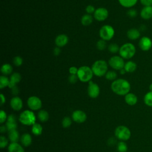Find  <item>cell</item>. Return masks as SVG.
<instances>
[{
    "label": "cell",
    "mask_w": 152,
    "mask_h": 152,
    "mask_svg": "<svg viewBox=\"0 0 152 152\" xmlns=\"http://www.w3.org/2000/svg\"><path fill=\"white\" fill-rule=\"evenodd\" d=\"M120 71H121V74H124L126 72V71H125V70L124 69V68L121 69Z\"/></svg>",
    "instance_id": "681fc988"
},
{
    "label": "cell",
    "mask_w": 152,
    "mask_h": 152,
    "mask_svg": "<svg viewBox=\"0 0 152 152\" xmlns=\"http://www.w3.org/2000/svg\"><path fill=\"white\" fill-rule=\"evenodd\" d=\"M127 37L130 40H136L140 36V33L136 28H131L127 31Z\"/></svg>",
    "instance_id": "44dd1931"
},
{
    "label": "cell",
    "mask_w": 152,
    "mask_h": 152,
    "mask_svg": "<svg viewBox=\"0 0 152 152\" xmlns=\"http://www.w3.org/2000/svg\"><path fill=\"white\" fill-rule=\"evenodd\" d=\"M115 34L114 28L109 25H104L102 26L99 31L100 37L102 40H109Z\"/></svg>",
    "instance_id": "8992f818"
},
{
    "label": "cell",
    "mask_w": 152,
    "mask_h": 152,
    "mask_svg": "<svg viewBox=\"0 0 152 152\" xmlns=\"http://www.w3.org/2000/svg\"><path fill=\"white\" fill-rule=\"evenodd\" d=\"M8 142V140L5 137L1 136V137H0V147L1 148L5 147L7 145Z\"/></svg>",
    "instance_id": "74e56055"
},
{
    "label": "cell",
    "mask_w": 152,
    "mask_h": 152,
    "mask_svg": "<svg viewBox=\"0 0 152 152\" xmlns=\"http://www.w3.org/2000/svg\"><path fill=\"white\" fill-rule=\"evenodd\" d=\"M1 72L5 75H10L12 72V67L9 64H5L1 66Z\"/></svg>",
    "instance_id": "484cf974"
},
{
    "label": "cell",
    "mask_w": 152,
    "mask_h": 152,
    "mask_svg": "<svg viewBox=\"0 0 152 152\" xmlns=\"http://www.w3.org/2000/svg\"><path fill=\"white\" fill-rule=\"evenodd\" d=\"M105 77L107 80H114L117 77V74L116 72L113 71H109L106 72L105 74Z\"/></svg>",
    "instance_id": "1f68e13d"
},
{
    "label": "cell",
    "mask_w": 152,
    "mask_h": 152,
    "mask_svg": "<svg viewBox=\"0 0 152 152\" xmlns=\"http://www.w3.org/2000/svg\"><path fill=\"white\" fill-rule=\"evenodd\" d=\"M39 119L41 122H46L49 119V113L45 110H41L37 114Z\"/></svg>",
    "instance_id": "83f0119b"
},
{
    "label": "cell",
    "mask_w": 152,
    "mask_h": 152,
    "mask_svg": "<svg viewBox=\"0 0 152 152\" xmlns=\"http://www.w3.org/2000/svg\"><path fill=\"white\" fill-rule=\"evenodd\" d=\"M109 50L112 53H116L119 50V46L116 43H112L109 46Z\"/></svg>",
    "instance_id": "e575fe53"
},
{
    "label": "cell",
    "mask_w": 152,
    "mask_h": 152,
    "mask_svg": "<svg viewBox=\"0 0 152 152\" xmlns=\"http://www.w3.org/2000/svg\"><path fill=\"white\" fill-rule=\"evenodd\" d=\"M109 65L116 70H121L124 68L125 62L121 56H113L109 60Z\"/></svg>",
    "instance_id": "ba28073f"
},
{
    "label": "cell",
    "mask_w": 152,
    "mask_h": 152,
    "mask_svg": "<svg viewBox=\"0 0 152 152\" xmlns=\"http://www.w3.org/2000/svg\"><path fill=\"white\" fill-rule=\"evenodd\" d=\"M78 68H77L75 66H71L69 69V72L70 74L77 75V72H78Z\"/></svg>",
    "instance_id": "ee69618b"
},
{
    "label": "cell",
    "mask_w": 152,
    "mask_h": 152,
    "mask_svg": "<svg viewBox=\"0 0 152 152\" xmlns=\"http://www.w3.org/2000/svg\"><path fill=\"white\" fill-rule=\"evenodd\" d=\"M6 127L7 130L10 131L12 130H15L17 127V124L16 122V118L13 115H10L7 118V122L6 124Z\"/></svg>",
    "instance_id": "5bb4252c"
},
{
    "label": "cell",
    "mask_w": 152,
    "mask_h": 152,
    "mask_svg": "<svg viewBox=\"0 0 152 152\" xmlns=\"http://www.w3.org/2000/svg\"><path fill=\"white\" fill-rule=\"evenodd\" d=\"M19 121L23 125H33L36 122V116L32 111L26 110L20 114Z\"/></svg>",
    "instance_id": "5b68a950"
},
{
    "label": "cell",
    "mask_w": 152,
    "mask_h": 152,
    "mask_svg": "<svg viewBox=\"0 0 152 152\" xmlns=\"http://www.w3.org/2000/svg\"><path fill=\"white\" fill-rule=\"evenodd\" d=\"M108 17V11L103 7L96 9L94 12V17L99 21H104Z\"/></svg>",
    "instance_id": "8fae6325"
},
{
    "label": "cell",
    "mask_w": 152,
    "mask_h": 152,
    "mask_svg": "<svg viewBox=\"0 0 152 152\" xmlns=\"http://www.w3.org/2000/svg\"><path fill=\"white\" fill-rule=\"evenodd\" d=\"M55 44L58 47H63L66 45L68 42V38L66 35L62 34L58 35L55 39Z\"/></svg>",
    "instance_id": "2e32d148"
},
{
    "label": "cell",
    "mask_w": 152,
    "mask_h": 152,
    "mask_svg": "<svg viewBox=\"0 0 152 152\" xmlns=\"http://www.w3.org/2000/svg\"><path fill=\"white\" fill-rule=\"evenodd\" d=\"M27 105L28 107L33 110L40 109L42 103L41 100L36 96H31L27 100Z\"/></svg>",
    "instance_id": "9c48e42d"
},
{
    "label": "cell",
    "mask_w": 152,
    "mask_h": 152,
    "mask_svg": "<svg viewBox=\"0 0 152 152\" xmlns=\"http://www.w3.org/2000/svg\"><path fill=\"white\" fill-rule=\"evenodd\" d=\"M119 4L123 6L124 7L126 8H130L134 6L138 0H118Z\"/></svg>",
    "instance_id": "d4e9b609"
},
{
    "label": "cell",
    "mask_w": 152,
    "mask_h": 152,
    "mask_svg": "<svg viewBox=\"0 0 152 152\" xmlns=\"http://www.w3.org/2000/svg\"><path fill=\"white\" fill-rule=\"evenodd\" d=\"M88 94L91 98H96L100 93V88L99 86L93 83L92 81H90L88 86Z\"/></svg>",
    "instance_id": "30bf717a"
},
{
    "label": "cell",
    "mask_w": 152,
    "mask_h": 152,
    "mask_svg": "<svg viewBox=\"0 0 152 152\" xmlns=\"http://www.w3.org/2000/svg\"><path fill=\"white\" fill-rule=\"evenodd\" d=\"M92 21H93V18L89 14L84 15L81 19V22L82 24L86 26L90 25L92 23Z\"/></svg>",
    "instance_id": "f1b7e54d"
},
{
    "label": "cell",
    "mask_w": 152,
    "mask_h": 152,
    "mask_svg": "<svg viewBox=\"0 0 152 152\" xmlns=\"http://www.w3.org/2000/svg\"><path fill=\"white\" fill-rule=\"evenodd\" d=\"M61 52V50H60V49L59 48H55L54 49V50H53V53L55 55H58Z\"/></svg>",
    "instance_id": "f6af8a7d"
},
{
    "label": "cell",
    "mask_w": 152,
    "mask_h": 152,
    "mask_svg": "<svg viewBox=\"0 0 152 152\" xmlns=\"http://www.w3.org/2000/svg\"><path fill=\"white\" fill-rule=\"evenodd\" d=\"M127 149V145L124 141H121L118 144V151L119 152H126Z\"/></svg>",
    "instance_id": "d6a6232c"
},
{
    "label": "cell",
    "mask_w": 152,
    "mask_h": 152,
    "mask_svg": "<svg viewBox=\"0 0 152 152\" xmlns=\"http://www.w3.org/2000/svg\"><path fill=\"white\" fill-rule=\"evenodd\" d=\"M125 100L128 104L130 106H133L137 103L138 99L135 94L131 93H128L125 96Z\"/></svg>",
    "instance_id": "d6986e66"
},
{
    "label": "cell",
    "mask_w": 152,
    "mask_h": 152,
    "mask_svg": "<svg viewBox=\"0 0 152 152\" xmlns=\"http://www.w3.org/2000/svg\"><path fill=\"white\" fill-rule=\"evenodd\" d=\"M93 72L91 68L87 66H83L78 68L77 74L78 79L82 82H89L93 77Z\"/></svg>",
    "instance_id": "277c9868"
},
{
    "label": "cell",
    "mask_w": 152,
    "mask_h": 152,
    "mask_svg": "<svg viewBox=\"0 0 152 152\" xmlns=\"http://www.w3.org/2000/svg\"><path fill=\"white\" fill-rule=\"evenodd\" d=\"M149 89L150 90V91H152V84H151L149 86Z\"/></svg>",
    "instance_id": "f907efd6"
},
{
    "label": "cell",
    "mask_w": 152,
    "mask_h": 152,
    "mask_svg": "<svg viewBox=\"0 0 152 152\" xmlns=\"http://www.w3.org/2000/svg\"><path fill=\"white\" fill-rule=\"evenodd\" d=\"M95 10H95L94 7L93 5H88V6L86 7V11L88 13V14H91V13H93V12H94Z\"/></svg>",
    "instance_id": "60d3db41"
},
{
    "label": "cell",
    "mask_w": 152,
    "mask_h": 152,
    "mask_svg": "<svg viewBox=\"0 0 152 152\" xmlns=\"http://www.w3.org/2000/svg\"><path fill=\"white\" fill-rule=\"evenodd\" d=\"M140 2L144 7L152 6V0H140Z\"/></svg>",
    "instance_id": "ab89813d"
},
{
    "label": "cell",
    "mask_w": 152,
    "mask_h": 152,
    "mask_svg": "<svg viewBox=\"0 0 152 152\" xmlns=\"http://www.w3.org/2000/svg\"><path fill=\"white\" fill-rule=\"evenodd\" d=\"M43 131V128L41 125L37 123H35L32 125L31 132L35 135H39L42 134Z\"/></svg>",
    "instance_id": "4316f807"
},
{
    "label": "cell",
    "mask_w": 152,
    "mask_h": 152,
    "mask_svg": "<svg viewBox=\"0 0 152 152\" xmlns=\"http://www.w3.org/2000/svg\"><path fill=\"white\" fill-rule=\"evenodd\" d=\"M7 119V117L6 113L5 112V111L2 110L0 112V122L1 124L4 123Z\"/></svg>",
    "instance_id": "f35d334b"
},
{
    "label": "cell",
    "mask_w": 152,
    "mask_h": 152,
    "mask_svg": "<svg viewBox=\"0 0 152 152\" xmlns=\"http://www.w3.org/2000/svg\"><path fill=\"white\" fill-rule=\"evenodd\" d=\"M128 15L130 17H136L137 12V11L134 9H131L128 11Z\"/></svg>",
    "instance_id": "b9f144b4"
},
{
    "label": "cell",
    "mask_w": 152,
    "mask_h": 152,
    "mask_svg": "<svg viewBox=\"0 0 152 152\" xmlns=\"http://www.w3.org/2000/svg\"><path fill=\"white\" fill-rule=\"evenodd\" d=\"M72 119L77 123H83L87 119V115L85 112L80 110H75L72 115Z\"/></svg>",
    "instance_id": "4fadbf2b"
},
{
    "label": "cell",
    "mask_w": 152,
    "mask_h": 152,
    "mask_svg": "<svg viewBox=\"0 0 152 152\" xmlns=\"http://www.w3.org/2000/svg\"><path fill=\"white\" fill-rule=\"evenodd\" d=\"M21 78V77L19 73L18 72L13 73L10 77V84H9L8 87L12 88L13 87H15L16 84L20 81Z\"/></svg>",
    "instance_id": "e0dca14e"
},
{
    "label": "cell",
    "mask_w": 152,
    "mask_h": 152,
    "mask_svg": "<svg viewBox=\"0 0 152 152\" xmlns=\"http://www.w3.org/2000/svg\"><path fill=\"white\" fill-rule=\"evenodd\" d=\"M21 142L24 146L25 147L29 146L32 142V138L31 135L27 133L23 134L21 138Z\"/></svg>",
    "instance_id": "7402d4cb"
},
{
    "label": "cell",
    "mask_w": 152,
    "mask_h": 152,
    "mask_svg": "<svg viewBox=\"0 0 152 152\" xmlns=\"http://www.w3.org/2000/svg\"><path fill=\"white\" fill-rule=\"evenodd\" d=\"M138 45L142 50L148 51L152 47V41L148 37L144 36L140 40Z\"/></svg>",
    "instance_id": "7c38bea8"
},
{
    "label": "cell",
    "mask_w": 152,
    "mask_h": 152,
    "mask_svg": "<svg viewBox=\"0 0 152 152\" xmlns=\"http://www.w3.org/2000/svg\"><path fill=\"white\" fill-rule=\"evenodd\" d=\"M144 101L146 105L152 107V91H149L145 94L144 97Z\"/></svg>",
    "instance_id": "4dcf8cb0"
},
{
    "label": "cell",
    "mask_w": 152,
    "mask_h": 152,
    "mask_svg": "<svg viewBox=\"0 0 152 152\" xmlns=\"http://www.w3.org/2000/svg\"><path fill=\"white\" fill-rule=\"evenodd\" d=\"M10 84V80L5 75H1L0 77V88L2 89L5 87H8Z\"/></svg>",
    "instance_id": "f546056e"
},
{
    "label": "cell",
    "mask_w": 152,
    "mask_h": 152,
    "mask_svg": "<svg viewBox=\"0 0 152 152\" xmlns=\"http://www.w3.org/2000/svg\"><path fill=\"white\" fill-rule=\"evenodd\" d=\"M12 89V92H13V93H14V94H16L18 93V89H17V88L16 86L14 87H13Z\"/></svg>",
    "instance_id": "c3c4849f"
},
{
    "label": "cell",
    "mask_w": 152,
    "mask_h": 152,
    "mask_svg": "<svg viewBox=\"0 0 152 152\" xmlns=\"http://www.w3.org/2000/svg\"><path fill=\"white\" fill-rule=\"evenodd\" d=\"M8 152H24L23 147L17 142H11L8 147Z\"/></svg>",
    "instance_id": "ffe728a7"
},
{
    "label": "cell",
    "mask_w": 152,
    "mask_h": 152,
    "mask_svg": "<svg viewBox=\"0 0 152 152\" xmlns=\"http://www.w3.org/2000/svg\"><path fill=\"white\" fill-rule=\"evenodd\" d=\"M112 90L116 94L124 96L128 94L131 89L129 83L124 79L115 80L111 84Z\"/></svg>",
    "instance_id": "6da1fadb"
},
{
    "label": "cell",
    "mask_w": 152,
    "mask_h": 152,
    "mask_svg": "<svg viewBox=\"0 0 152 152\" xmlns=\"http://www.w3.org/2000/svg\"><path fill=\"white\" fill-rule=\"evenodd\" d=\"M7 129V128L6 126H1L0 131H1V132L2 133L5 132V131H6Z\"/></svg>",
    "instance_id": "7dc6e473"
},
{
    "label": "cell",
    "mask_w": 152,
    "mask_h": 152,
    "mask_svg": "<svg viewBox=\"0 0 152 152\" xmlns=\"http://www.w3.org/2000/svg\"><path fill=\"white\" fill-rule=\"evenodd\" d=\"M140 15L144 20H148L152 18V6L143 7L140 12Z\"/></svg>",
    "instance_id": "ac0fdd59"
},
{
    "label": "cell",
    "mask_w": 152,
    "mask_h": 152,
    "mask_svg": "<svg viewBox=\"0 0 152 152\" xmlns=\"http://www.w3.org/2000/svg\"><path fill=\"white\" fill-rule=\"evenodd\" d=\"M10 105L13 110H20L23 107L22 100L18 96L14 97L10 101Z\"/></svg>",
    "instance_id": "9a60e30c"
},
{
    "label": "cell",
    "mask_w": 152,
    "mask_h": 152,
    "mask_svg": "<svg viewBox=\"0 0 152 152\" xmlns=\"http://www.w3.org/2000/svg\"><path fill=\"white\" fill-rule=\"evenodd\" d=\"M8 138L11 142H17L19 140V134L18 131L16 129L9 131Z\"/></svg>",
    "instance_id": "cb8c5ba5"
},
{
    "label": "cell",
    "mask_w": 152,
    "mask_h": 152,
    "mask_svg": "<svg viewBox=\"0 0 152 152\" xmlns=\"http://www.w3.org/2000/svg\"><path fill=\"white\" fill-rule=\"evenodd\" d=\"M13 63L17 66H21L22 65V64H23V59H22V58L19 56H17L14 57V58L13 59Z\"/></svg>",
    "instance_id": "8d00e7d4"
},
{
    "label": "cell",
    "mask_w": 152,
    "mask_h": 152,
    "mask_svg": "<svg viewBox=\"0 0 152 152\" xmlns=\"http://www.w3.org/2000/svg\"><path fill=\"white\" fill-rule=\"evenodd\" d=\"M106 43L105 42V40H100L97 43V48L100 50H103L106 48Z\"/></svg>",
    "instance_id": "d590c367"
},
{
    "label": "cell",
    "mask_w": 152,
    "mask_h": 152,
    "mask_svg": "<svg viewBox=\"0 0 152 152\" xmlns=\"http://www.w3.org/2000/svg\"><path fill=\"white\" fill-rule=\"evenodd\" d=\"M77 78H78V77H77V75L71 74L70 76L69 77V81L72 84H74L77 81Z\"/></svg>",
    "instance_id": "7bdbcfd3"
},
{
    "label": "cell",
    "mask_w": 152,
    "mask_h": 152,
    "mask_svg": "<svg viewBox=\"0 0 152 152\" xmlns=\"http://www.w3.org/2000/svg\"><path fill=\"white\" fill-rule=\"evenodd\" d=\"M116 137L121 140H128L131 137V131L128 128L125 126L121 125L118 126L115 131Z\"/></svg>",
    "instance_id": "52a82bcc"
},
{
    "label": "cell",
    "mask_w": 152,
    "mask_h": 152,
    "mask_svg": "<svg viewBox=\"0 0 152 152\" xmlns=\"http://www.w3.org/2000/svg\"><path fill=\"white\" fill-rule=\"evenodd\" d=\"M124 68L127 72H132L135 71L137 68V65L134 62L129 61L125 64Z\"/></svg>",
    "instance_id": "603a6c76"
},
{
    "label": "cell",
    "mask_w": 152,
    "mask_h": 152,
    "mask_svg": "<svg viewBox=\"0 0 152 152\" xmlns=\"http://www.w3.org/2000/svg\"><path fill=\"white\" fill-rule=\"evenodd\" d=\"M91 69L93 74L97 77L104 75L107 70V64L103 60H97L92 65Z\"/></svg>",
    "instance_id": "3957f363"
},
{
    "label": "cell",
    "mask_w": 152,
    "mask_h": 152,
    "mask_svg": "<svg viewBox=\"0 0 152 152\" xmlns=\"http://www.w3.org/2000/svg\"><path fill=\"white\" fill-rule=\"evenodd\" d=\"M136 50L134 45L131 43H126L122 45L119 48V53L120 56L123 59H130L132 58L135 53Z\"/></svg>",
    "instance_id": "7a4b0ae2"
},
{
    "label": "cell",
    "mask_w": 152,
    "mask_h": 152,
    "mask_svg": "<svg viewBox=\"0 0 152 152\" xmlns=\"http://www.w3.org/2000/svg\"><path fill=\"white\" fill-rule=\"evenodd\" d=\"M72 124V121H71V119L69 117H65L63 120H62V126L64 127V128H68Z\"/></svg>",
    "instance_id": "836d02e7"
},
{
    "label": "cell",
    "mask_w": 152,
    "mask_h": 152,
    "mask_svg": "<svg viewBox=\"0 0 152 152\" xmlns=\"http://www.w3.org/2000/svg\"><path fill=\"white\" fill-rule=\"evenodd\" d=\"M0 96H1V105H2L5 102V96L2 94H1Z\"/></svg>",
    "instance_id": "bcb514c9"
}]
</instances>
